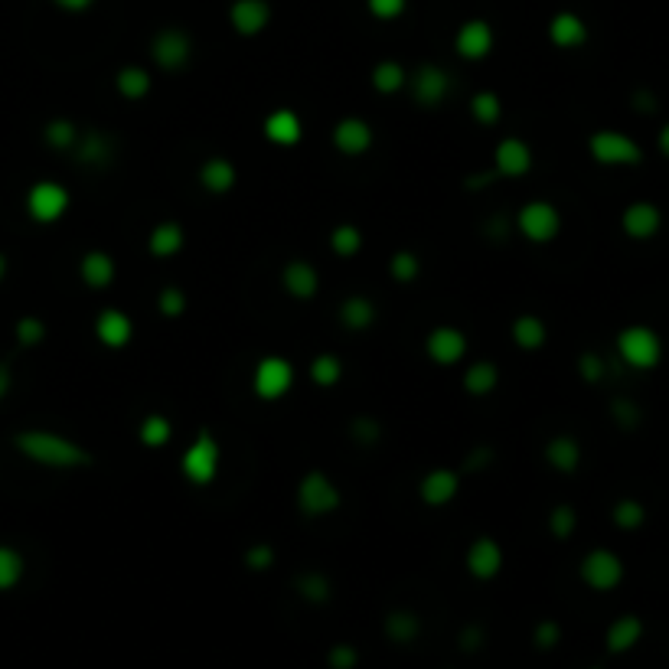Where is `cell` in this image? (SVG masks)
Returning <instances> with one entry per match:
<instances>
[{
  "mask_svg": "<svg viewBox=\"0 0 669 669\" xmlns=\"http://www.w3.org/2000/svg\"><path fill=\"white\" fill-rule=\"evenodd\" d=\"M578 578H581V585H585L588 591H594V594H611V591H617L624 585L627 565L614 549L598 545V549H588L585 555H581Z\"/></svg>",
  "mask_w": 669,
  "mask_h": 669,
  "instance_id": "cell-7",
  "label": "cell"
},
{
  "mask_svg": "<svg viewBox=\"0 0 669 669\" xmlns=\"http://www.w3.org/2000/svg\"><path fill=\"white\" fill-rule=\"evenodd\" d=\"M562 209L555 206L552 200H529L516 209L513 216V229L523 235L526 242L532 245H549L562 235Z\"/></svg>",
  "mask_w": 669,
  "mask_h": 669,
  "instance_id": "cell-6",
  "label": "cell"
},
{
  "mask_svg": "<svg viewBox=\"0 0 669 669\" xmlns=\"http://www.w3.org/2000/svg\"><path fill=\"white\" fill-rule=\"evenodd\" d=\"M242 562H245V568H249V572L265 575V572H271V568H275V562H278V549H275V545H271V542H252L249 549H245Z\"/></svg>",
  "mask_w": 669,
  "mask_h": 669,
  "instance_id": "cell-47",
  "label": "cell"
},
{
  "mask_svg": "<svg viewBox=\"0 0 669 669\" xmlns=\"http://www.w3.org/2000/svg\"><path fill=\"white\" fill-rule=\"evenodd\" d=\"M262 134L275 147H297L304 138V121L294 108H275L262 121Z\"/></svg>",
  "mask_w": 669,
  "mask_h": 669,
  "instance_id": "cell-24",
  "label": "cell"
},
{
  "mask_svg": "<svg viewBox=\"0 0 669 669\" xmlns=\"http://www.w3.org/2000/svg\"><path fill=\"white\" fill-rule=\"evenodd\" d=\"M493 49H497V30L490 27V20L470 17L454 30V53L464 63H483Z\"/></svg>",
  "mask_w": 669,
  "mask_h": 669,
  "instance_id": "cell-13",
  "label": "cell"
},
{
  "mask_svg": "<svg viewBox=\"0 0 669 669\" xmlns=\"http://www.w3.org/2000/svg\"><path fill=\"white\" fill-rule=\"evenodd\" d=\"M389 275L395 284H415L421 278V258L412 249H395L389 258Z\"/></svg>",
  "mask_w": 669,
  "mask_h": 669,
  "instance_id": "cell-46",
  "label": "cell"
},
{
  "mask_svg": "<svg viewBox=\"0 0 669 669\" xmlns=\"http://www.w3.org/2000/svg\"><path fill=\"white\" fill-rule=\"evenodd\" d=\"M643 634H647V624H643L640 614H621L604 630V650L611 656H624L640 647Z\"/></svg>",
  "mask_w": 669,
  "mask_h": 669,
  "instance_id": "cell-22",
  "label": "cell"
},
{
  "mask_svg": "<svg viewBox=\"0 0 669 669\" xmlns=\"http://www.w3.org/2000/svg\"><path fill=\"white\" fill-rule=\"evenodd\" d=\"M562 643V624L552 621V617H545V621H539L536 627H532V647L549 653Z\"/></svg>",
  "mask_w": 669,
  "mask_h": 669,
  "instance_id": "cell-52",
  "label": "cell"
},
{
  "mask_svg": "<svg viewBox=\"0 0 669 669\" xmlns=\"http://www.w3.org/2000/svg\"><path fill=\"white\" fill-rule=\"evenodd\" d=\"M183 245H187V229H183L177 219H160L157 226L147 232V252L160 258V262L177 258L183 252Z\"/></svg>",
  "mask_w": 669,
  "mask_h": 669,
  "instance_id": "cell-29",
  "label": "cell"
},
{
  "mask_svg": "<svg viewBox=\"0 0 669 669\" xmlns=\"http://www.w3.org/2000/svg\"><path fill=\"white\" fill-rule=\"evenodd\" d=\"M350 438L359 444V448H376V444L382 441L379 418H373V415H356L350 421Z\"/></svg>",
  "mask_w": 669,
  "mask_h": 669,
  "instance_id": "cell-49",
  "label": "cell"
},
{
  "mask_svg": "<svg viewBox=\"0 0 669 669\" xmlns=\"http://www.w3.org/2000/svg\"><path fill=\"white\" fill-rule=\"evenodd\" d=\"M297 386V369L288 356L268 353L252 369V395L258 402H281Z\"/></svg>",
  "mask_w": 669,
  "mask_h": 669,
  "instance_id": "cell-8",
  "label": "cell"
},
{
  "mask_svg": "<svg viewBox=\"0 0 669 669\" xmlns=\"http://www.w3.org/2000/svg\"><path fill=\"white\" fill-rule=\"evenodd\" d=\"M92 333L105 350H125V346L134 340V320H131V314L118 311V307H105V311H98Z\"/></svg>",
  "mask_w": 669,
  "mask_h": 669,
  "instance_id": "cell-21",
  "label": "cell"
},
{
  "mask_svg": "<svg viewBox=\"0 0 669 669\" xmlns=\"http://www.w3.org/2000/svg\"><path fill=\"white\" fill-rule=\"evenodd\" d=\"M611 523L621 532H637L647 526V506H643L637 497H621L611 506Z\"/></svg>",
  "mask_w": 669,
  "mask_h": 669,
  "instance_id": "cell-42",
  "label": "cell"
},
{
  "mask_svg": "<svg viewBox=\"0 0 669 669\" xmlns=\"http://www.w3.org/2000/svg\"><path fill=\"white\" fill-rule=\"evenodd\" d=\"M467 111L480 128H497L503 121V98L493 89H480V92L470 95Z\"/></svg>",
  "mask_w": 669,
  "mask_h": 669,
  "instance_id": "cell-37",
  "label": "cell"
},
{
  "mask_svg": "<svg viewBox=\"0 0 669 669\" xmlns=\"http://www.w3.org/2000/svg\"><path fill=\"white\" fill-rule=\"evenodd\" d=\"M10 392H14V366H10L7 359H0V402H4Z\"/></svg>",
  "mask_w": 669,
  "mask_h": 669,
  "instance_id": "cell-57",
  "label": "cell"
},
{
  "mask_svg": "<svg viewBox=\"0 0 669 669\" xmlns=\"http://www.w3.org/2000/svg\"><path fill=\"white\" fill-rule=\"evenodd\" d=\"M545 526H549L552 539L568 542L578 532V510L572 503H555L549 510V516H545Z\"/></svg>",
  "mask_w": 669,
  "mask_h": 669,
  "instance_id": "cell-44",
  "label": "cell"
},
{
  "mask_svg": "<svg viewBox=\"0 0 669 669\" xmlns=\"http://www.w3.org/2000/svg\"><path fill=\"white\" fill-rule=\"evenodd\" d=\"M366 10H369V17H373V20L392 23V20L405 17L408 0H366Z\"/></svg>",
  "mask_w": 669,
  "mask_h": 669,
  "instance_id": "cell-53",
  "label": "cell"
},
{
  "mask_svg": "<svg viewBox=\"0 0 669 669\" xmlns=\"http://www.w3.org/2000/svg\"><path fill=\"white\" fill-rule=\"evenodd\" d=\"M503 565H506V552H503L500 539L477 536L474 542L467 545L464 568H467V575L474 578V581H493V578H500Z\"/></svg>",
  "mask_w": 669,
  "mask_h": 669,
  "instance_id": "cell-18",
  "label": "cell"
},
{
  "mask_svg": "<svg viewBox=\"0 0 669 669\" xmlns=\"http://www.w3.org/2000/svg\"><path fill=\"white\" fill-rule=\"evenodd\" d=\"M663 209L653 200H634L621 209V232L630 242H653L663 232Z\"/></svg>",
  "mask_w": 669,
  "mask_h": 669,
  "instance_id": "cell-16",
  "label": "cell"
},
{
  "mask_svg": "<svg viewBox=\"0 0 669 669\" xmlns=\"http://www.w3.org/2000/svg\"><path fill=\"white\" fill-rule=\"evenodd\" d=\"M79 125L72 118H49L46 125H43V141H46V147H53L56 154H72V147H76V141H79Z\"/></svg>",
  "mask_w": 669,
  "mask_h": 669,
  "instance_id": "cell-38",
  "label": "cell"
},
{
  "mask_svg": "<svg viewBox=\"0 0 669 669\" xmlns=\"http://www.w3.org/2000/svg\"><path fill=\"white\" fill-rule=\"evenodd\" d=\"M72 157H76V164L82 167H105L111 157H115V144L105 131H82L76 147H72Z\"/></svg>",
  "mask_w": 669,
  "mask_h": 669,
  "instance_id": "cell-31",
  "label": "cell"
},
{
  "mask_svg": "<svg viewBox=\"0 0 669 669\" xmlns=\"http://www.w3.org/2000/svg\"><path fill=\"white\" fill-rule=\"evenodd\" d=\"M222 470V444L209 428L196 431V438L180 454V477L190 487H209Z\"/></svg>",
  "mask_w": 669,
  "mask_h": 669,
  "instance_id": "cell-4",
  "label": "cell"
},
{
  "mask_svg": "<svg viewBox=\"0 0 669 669\" xmlns=\"http://www.w3.org/2000/svg\"><path fill=\"white\" fill-rule=\"evenodd\" d=\"M578 376H581V382H588V386H601L607 379V359L594 350L578 353Z\"/></svg>",
  "mask_w": 669,
  "mask_h": 669,
  "instance_id": "cell-51",
  "label": "cell"
},
{
  "mask_svg": "<svg viewBox=\"0 0 669 669\" xmlns=\"http://www.w3.org/2000/svg\"><path fill=\"white\" fill-rule=\"evenodd\" d=\"M327 245H330V252L337 258L350 262V258H356L359 252H363L366 235H363V229L356 226V222H337V226H333L330 235H327Z\"/></svg>",
  "mask_w": 669,
  "mask_h": 669,
  "instance_id": "cell-36",
  "label": "cell"
},
{
  "mask_svg": "<svg viewBox=\"0 0 669 669\" xmlns=\"http://www.w3.org/2000/svg\"><path fill=\"white\" fill-rule=\"evenodd\" d=\"M588 669H598V666H588Z\"/></svg>",
  "mask_w": 669,
  "mask_h": 669,
  "instance_id": "cell-62",
  "label": "cell"
},
{
  "mask_svg": "<svg viewBox=\"0 0 669 669\" xmlns=\"http://www.w3.org/2000/svg\"><path fill=\"white\" fill-rule=\"evenodd\" d=\"M79 278H82L85 288H92V291H105V288H111V284H115V278H118V262H115V255L105 252V249L85 252V255L79 258Z\"/></svg>",
  "mask_w": 669,
  "mask_h": 669,
  "instance_id": "cell-26",
  "label": "cell"
},
{
  "mask_svg": "<svg viewBox=\"0 0 669 669\" xmlns=\"http://www.w3.org/2000/svg\"><path fill=\"white\" fill-rule=\"evenodd\" d=\"M359 666V650L353 643H333L327 650V669H356Z\"/></svg>",
  "mask_w": 669,
  "mask_h": 669,
  "instance_id": "cell-54",
  "label": "cell"
},
{
  "mask_svg": "<svg viewBox=\"0 0 669 669\" xmlns=\"http://www.w3.org/2000/svg\"><path fill=\"white\" fill-rule=\"evenodd\" d=\"M588 157L598 167H611V170H627V167H640L643 164V147L637 138L617 131V128H598L588 134Z\"/></svg>",
  "mask_w": 669,
  "mask_h": 669,
  "instance_id": "cell-5",
  "label": "cell"
},
{
  "mask_svg": "<svg viewBox=\"0 0 669 669\" xmlns=\"http://www.w3.org/2000/svg\"><path fill=\"white\" fill-rule=\"evenodd\" d=\"M56 10H63V14H85V10L95 7V0H53Z\"/></svg>",
  "mask_w": 669,
  "mask_h": 669,
  "instance_id": "cell-58",
  "label": "cell"
},
{
  "mask_svg": "<svg viewBox=\"0 0 669 669\" xmlns=\"http://www.w3.org/2000/svg\"><path fill=\"white\" fill-rule=\"evenodd\" d=\"M536 167V154H532L529 141L516 138H500L497 147H493V173H497L500 180H523Z\"/></svg>",
  "mask_w": 669,
  "mask_h": 669,
  "instance_id": "cell-14",
  "label": "cell"
},
{
  "mask_svg": "<svg viewBox=\"0 0 669 669\" xmlns=\"http://www.w3.org/2000/svg\"><path fill=\"white\" fill-rule=\"evenodd\" d=\"M187 307H190L187 291L177 288V284H167V288L157 291V311H160V317L177 320V317L187 314Z\"/></svg>",
  "mask_w": 669,
  "mask_h": 669,
  "instance_id": "cell-48",
  "label": "cell"
},
{
  "mask_svg": "<svg viewBox=\"0 0 669 669\" xmlns=\"http://www.w3.org/2000/svg\"><path fill=\"white\" fill-rule=\"evenodd\" d=\"M470 350L467 343V333L454 324H438L425 333V356L428 363H435L441 369H451V366H461L464 356Z\"/></svg>",
  "mask_w": 669,
  "mask_h": 669,
  "instance_id": "cell-12",
  "label": "cell"
},
{
  "mask_svg": "<svg viewBox=\"0 0 669 669\" xmlns=\"http://www.w3.org/2000/svg\"><path fill=\"white\" fill-rule=\"evenodd\" d=\"M72 206L69 187L56 180H36L33 187L23 196V209H27V219L36 226H56L59 219H66Z\"/></svg>",
  "mask_w": 669,
  "mask_h": 669,
  "instance_id": "cell-9",
  "label": "cell"
},
{
  "mask_svg": "<svg viewBox=\"0 0 669 669\" xmlns=\"http://www.w3.org/2000/svg\"><path fill=\"white\" fill-rule=\"evenodd\" d=\"M483 232H487L490 242H506L516 229H513V219L510 216L497 213V216H490L487 222H483Z\"/></svg>",
  "mask_w": 669,
  "mask_h": 669,
  "instance_id": "cell-55",
  "label": "cell"
},
{
  "mask_svg": "<svg viewBox=\"0 0 669 669\" xmlns=\"http://www.w3.org/2000/svg\"><path fill=\"white\" fill-rule=\"evenodd\" d=\"M614 353L627 369H634V373H653V369L663 366L666 343L660 337V330L650 324H627L617 330Z\"/></svg>",
  "mask_w": 669,
  "mask_h": 669,
  "instance_id": "cell-2",
  "label": "cell"
},
{
  "mask_svg": "<svg viewBox=\"0 0 669 669\" xmlns=\"http://www.w3.org/2000/svg\"><path fill=\"white\" fill-rule=\"evenodd\" d=\"M151 63L160 72H183L193 63V36L180 27H164L151 36Z\"/></svg>",
  "mask_w": 669,
  "mask_h": 669,
  "instance_id": "cell-11",
  "label": "cell"
},
{
  "mask_svg": "<svg viewBox=\"0 0 669 669\" xmlns=\"http://www.w3.org/2000/svg\"><path fill=\"white\" fill-rule=\"evenodd\" d=\"M382 630H386V637L392 643H415L421 637V617L415 611H408V607H395V611L386 614V621H382Z\"/></svg>",
  "mask_w": 669,
  "mask_h": 669,
  "instance_id": "cell-35",
  "label": "cell"
},
{
  "mask_svg": "<svg viewBox=\"0 0 669 669\" xmlns=\"http://www.w3.org/2000/svg\"><path fill=\"white\" fill-rule=\"evenodd\" d=\"M151 89H154V76L147 66L131 63L115 72V92L125 98V102H144V98L151 95Z\"/></svg>",
  "mask_w": 669,
  "mask_h": 669,
  "instance_id": "cell-33",
  "label": "cell"
},
{
  "mask_svg": "<svg viewBox=\"0 0 669 669\" xmlns=\"http://www.w3.org/2000/svg\"><path fill=\"white\" fill-rule=\"evenodd\" d=\"M490 461H493V448H477V451H470V454L464 457L461 474H480V470H487V467H490Z\"/></svg>",
  "mask_w": 669,
  "mask_h": 669,
  "instance_id": "cell-56",
  "label": "cell"
},
{
  "mask_svg": "<svg viewBox=\"0 0 669 669\" xmlns=\"http://www.w3.org/2000/svg\"><path fill=\"white\" fill-rule=\"evenodd\" d=\"M7 275H10V258H7L4 252H0V284L7 281Z\"/></svg>",
  "mask_w": 669,
  "mask_h": 669,
  "instance_id": "cell-61",
  "label": "cell"
},
{
  "mask_svg": "<svg viewBox=\"0 0 669 669\" xmlns=\"http://www.w3.org/2000/svg\"><path fill=\"white\" fill-rule=\"evenodd\" d=\"M14 451L46 470H85L95 464L89 448L49 428H23L14 435Z\"/></svg>",
  "mask_w": 669,
  "mask_h": 669,
  "instance_id": "cell-1",
  "label": "cell"
},
{
  "mask_svg": "<svg viewBox=\"0 0 669 669\" xmlns=\"http://www.w3.org/2000/svg\"><path fill=\"white\" fill-rule=\"evenodd\" d=\"M138 441L151 451L167 448V444L173 441V421L167 415H160V412L144 415L141 425H138Z\"/></svg>",
  "mask_w": 669,
  "mask_h": 669,
  "instance_id": "cell-40",
  "label": "cell"
},
{
  "mask_svg": "<svg viewBox=\"0 0 669 669\" xmlns=\"http://www.w3.org/2000/svg\"><path fill=\"white\" fill-rule=\"evenodd\" d=\"M369 82H373V89L379 95H399L408 89V69L399 63V59H379V63L373 66V72H369Z\"/></svg>",
  "mask_w": 669,
  "mask_h": 669,
  "instance_id": "cell-34",
  "label": "cell"
},
{
  "mask_svg": "<svg viewBox=\"0 0 669 669\" xmlns=\"http://www.w3.org/2000/svg\"><path fill=\"white\" fill-rule=\"evenodd\" d=\"M333 151L340 157H366L376 147V131L366 118L359 115H343L330 131Z\"/></svg>",
  "mask_w": 669,
  "mask_h": 669,
  "instance_id": "cell-15",
  "label": "cell"
},
{
  "mask_svg": "<svg viewBox=\"0 0 669 669\" xmlns=\"http://www.w3.org/2000/svg\"><path fill=\"white\" fill-rule=\"evenodd\" d=\"M454 79L451 72L438 63H421L408 72V92L418 108H441L451 98Z\"/></svg>",
  "mask_w": 669,
  "mask_h": 669,
  "instance_id": "cell-10",
  "label": "cell"
},
{
  "mask_svg": "<svg viewBox=\"0 0 669 669\" xmlns=\"http://www.w3.org/2000/svg\"><path fill=\"white\" fill-rule=\"evenodd\" d=\"M229 27L245 36V40H252V36H262L268 27H271V4L268 0H232L229 4Z\"/></svg>",
  "mask_w": 669,
  "mask_h": 669,
  "instance_id": "cell-20",
  "label": "cell"
},
{
  "mask_svg": "<svg viewBox=\"0 0 669 669\" xmlns=\"http://www.w3.org/2000/svg\"><path fill=\"white\" fill-rule=\"evenodd\" d=\"M457 643H461V650H480L483 630H480V627H467V630H461V637H457Z\"/></svg>",
  "mask_w": 669,
  "mask_h": 669,
  "instance_id": "cell-59",
  "label": "cell"
},
{
  "mask_svg": "<svg viewBox=\"0 0 669 669\" xmlns=\"http://www.w3.org/2000/svg\"><path fill=\"white\" fill-rule=\"evenodd\" d=\"M545 36H549V43L555 49H565V53H572V49L588 46L591 27H588L585 17L575 14V10H559V14L549 20V27H545Z\"/></svg>",
  "mask_w": 669,
  "mask_h": 669,
  "instance_id": "cell-19",
  "label": "cell"
},
{
  "mask_svg": "<svg viewBox=\"0 0 669 669\" xmlns=\"http://www.w3.org/2000/svg\"><path fill=\"white\" fill-rule=\"evenodd\" d=\"M461 386L470 399H487V395L500 389V366L493 363V359H474V363L464 369Z\"/></svg>",
  "mask_w": 669,
  "mask_h": 669,
  "instance_id": "cell-30",
  "label": "cell"
},
{
  "mask_svg": "<svg viewBox=\"0 0 669 669\" xmlns=\"http://www.w3.org/2000/svg\"><path fill=\"white\" fill-rule=\"evenodd\" d=\"M281 288L294 301H314L320 294V271L311 262H304V258H291L281 268Z\"/></svg>",
  "mask_w": 669,
  "mask_h": 669,
  "instance_id": "cell-23",
  "label": "cell"
},
{
  "mask_svg": "<svg viewBox=\"0 0 669 669\" xmlns=\"http://www.w3.org/2000/svg\"><path fill=\"white\" fill-rule=\"evenodd\" d=\"M46 333H49L46 320L36 317V314H23L14 324V340H17V346H23V350H36V346H43Z\"/></svg>",
  "mask_w": 669,
  "mask_h": 669,
  "instance_id": "cell-45",
  "label": "cell"
},
{
  "mask_svg": "<svg viewBox=\"0 0 669 669\" xmlns=\"http://www.w3.org/2000/svg\"><path fill=\"white\" fill-rule=\"evenodd\" d=\"M656 151H660V157L669 160V121H663L660 131H656Z\"/></svg>",
  "mask_w": 669,
  "mask_h": 669,
  "instance_id": "cell-60",
  "label": "cell"
},
{
  "mask_svg": "<svg viewBox=\"0 0 669 669\" xmlns=\"http://www.w3.org/2000/svg\"><path fill=\"white\" fill-rule=\"evenodd\" d=\"M461 483H464V474L457 467H431L428 474L418 480V500L431 506V510H441V506H448L461 497Z\"/></svg>",
  "mask_w": 669,
  "mask_h": 669,
  "instance_id": "cell-17",
  "label": "cell"
},
{
  "mask_svg": "<svg viewBox=\"0 0 669 669\" xmlns=\"http://www.w3.org/2000/svg\"><path fill=\"white\" fill-rule=\"evenodd\" d=\"M337 320H340V327H346L350 333H366V330H373V327H376L379 307H376L373 297H366V294H350V297H343V301H340V307H337Z\"/></svg>",
  "mask_w": 669,
  "mask_h": 669,
  "instance_id": "cell-28",
  "label": "cell"
},
{
  "mask_svg": "<svg viewBox=\"0 0 669 669\" xmlns=\"http://www.w3.org/2000/svg\"><path fill=\"white\" fill-rule=\"evenodd\" d=\"M23 575H27V559H23V552L14 549V545L0 542V594L14 591Z\"/></svg>",
  "mask_w": 669,
  "mask_h": 669,
  "instance_id": "cell-41",
  "label": "cell"
},
{
  "mask_svg": "<svg viewBox=\"0 0 669 669\" xmlns=\"http://www.w3.org/2000/svg\"><path fill=\"white\" fill-rule=\"evenodd\" d=\"M510 340L516 350L523 353H536L549 343V324L539 314H519L510 324Z\"/></svg>",
  "mask_w": 669,
  "mask_h": 669,
  "instance_id": "cell-32",
  "label": "cell"
},
{
  "mask_svg": "<svg viewBox=\"0 0 669 669\" xmlns=\"http://www.w3.org/2000/svg\"><path fill=\"white\" fill-rule=\"evenodd\" d=\"M294 503L304 519H327L343 506V490L337 487V480H333L327 470L314 467L297 480Z\"/></svg>",
  "mask_w": 669,
  "mask_h": 669,
  "instance_id": "cell-3",
  "label": "cell"
},
{
  "mask_svg": "<svg viewBox=\"0 0 669 669\" xmlns=\"http://www.w3.org/2000/svg\"><path fill=\"white\" fill-rule=\"evenodd\" d=\"M343 359L337 353H317L311 359V366H307V376H311V382L317 389H333L343 382Z\"/></svg>",
  "mask_w": 669,
  "mask_h": 669,
  "instance_id": "cell-39",
  "label": "cell"
},
{
  "mask_svg": "<svg viewBox=\"0 0 669 669\" xmlns=\"http://www.w3.org/2000/svg\"><path fill=\"white\" fill-rule=\"evenodd\" d=\"M611 418H614L617 428L634 431V428H640L643 412H640V405L634 399H627V395H617V399H611Z\"/></svg>",
  "mask_w": 669,
  "mask_h": 669,
  "instance_id": "cell-50",
  "label": "cell"
},
{
  "mask_svg": "<svg viewBox=\"0 0 669 669\" xmlns=\"http://www.w3.org/2000/svg\"><path fill=\"white\" fill-rule=\"evenodd\" d=\"M196 183H200V190H206L209 196H226L235 190V183H239V167H235L229 157H206L200 170H196Z\"/></svg>",
  "mask_w": 669,
  "mask_h": 669,
  "instance_id": "cell-25",
  "label": "cell"
},
{
  "mask_svg": "<svg viewBox=\"0 0 669 669\" xmlns=\"http://www.w3.org/2000/svg\"><path fill=\"white\" fill-rule=\"evenodd\" d=\"M545 464H549L555 474H578L581 461H585V448L575 435H552L545 441Z\"/></svg>",
  "mask_w": 669,
  "mask_h": 669,
  "instance_id": "cell-27",
  "label": "cell"
},
{
  "mask_svg": "<svg viewBox=\"0 0 669 669\" xmlns=\"http://www.w3.org/2000/svg\"><path fill=\"white\" fill-rule=\"evenodd\" d=\"M294 591L307 604H327L333 598V581L324 572H301L294 578Z\"/></svg>",
  "mask_w": 669,
  "mask_h": 669,
  "instance_id": "cell-43",
  "label": "cell"
}]
</instances>
